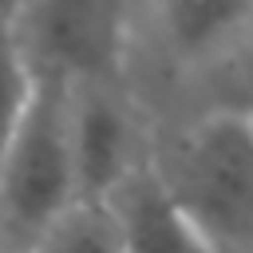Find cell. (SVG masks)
Returning a JSON list of instances; mask_svg holds the SVG:
<instances>
[{
	"instance_id": "10",
	"label": "cell",
	"mask_w": 253,
	"mask_h": 253,
	"mask_svg": "<svg viewBox=\"0 0 253 253\" xmlns=\"http://www.w3.org/2000/svg\"><path fill=\"white\" fill-rule=\"evenodd\" d=\"M0 253H8V249H0Z\"/></svg>"
},
{
	"instance_id": "7",
	"label": "cell",
	"mask_w": 253,
	"mask_h": 253,
	"mask_svg": "<svg viewBox=\"0 0 253 253\" xmlns=\"http://www.w3.org/2000/svg\"><path fill=\"white\" fill-rule=\"evenodd\" d=\"M28 253H126V245L103 202H79Z\"/></svg>"
},
{
	"instance_id": "9",
	"label": "cell",
	"mask_w": 253,
	"mask_h": 253,
	"mask_svg": "<svg viewBox=\"0 0 253 253\" xmlns=\"http://www.w3.org/2000/svg\"><path fill=\"white\" fill-rule=\"evenodd\" d=\"M24 4H28V0H0V28H12V32H16V20H20Z\"/></svg>"
},
{
	"instance_id": "1",
	"label": "cell",
	"mask_w": 253,
	"mask_h": 253,
	"mask_svg": "<svg viewBox=\"0 0 253 253\" xmlns=\"http://www.w3.org/2000/svg\"><path fill=\"white\" fill-rule=\"evenodd\" d=\"M71 206H79L71 79L36 71L32 107L0 162V249L28 253Z\"/></svg>"
},
{
	"instance_id": "2",
	"label": "cell",
	"mask_w": 253,
	"mask_h": 253,
	"mask_svg": "<svg viewBox=\"0 0 253 253\" xmlns=\"http://www.w3.org/2000/svg\"><path fill=\"white\" fill-rule=\"evenodd\" d=\"M210 253H253V111H213L158 166Z\"/></svg>"
},
{
	"instance_id": "4",
	"label": "cell",
	"mask_w": 253,
	"mask_h": 253,
	"mask_svg": "<svg viewBox=\"0 0 253 253\" xmlns=\"http://www.w3.org/2000/svg\"><path fill=\"white\" fill-rule=\"evenodd\" d=\"M71 142L79 202H107L142 162L134 154V123L111 83H71Z\"/></svg>"
},
{
	"instance_id": "6",
	"label": "cell",
	"mask_w": 253,
	"mask_h": 253,
	"mask_svg": "<svg viewBox=\"0 0 253 253\" xmlns=\"http://www.w3.org/2000/svg\"><path fill=\"white\" fill-rule=\"evenodd\" d=\"M253 24V0H158V28L166 47L202 63L233 47Z\"/></svg>"
},
{
	"instance_id": "5",
	"label": "cell",
	"mask_w": 253,
	"mask_h": 253,
	"mask_svg": "<svg viewBox=\"0 0 253 253\" xmlns=\"http://www.w3.org/2000/svg\"><path fill=\"white\" fill-rule=\"evenodd\" d=\"M126 253H210L154 162H138L103 202Z\"/></svg>"
},
{
	"instance_id": "8",
	"label": "cell",
	"mask_w": 253,
	"mask_h": 253,
	"mask_svg": "<svg viewBox=\"0 0 253 253\" xmlns=\"http://www.w3.org/2000/svg\"><path fill=\"white\" fill-rule=\"evenodd\" d=\"M36 95V67L28 63L12 28H0V162L32 107Z\"/></svg>"
},
{
	"instance_id": "3",
	"label": "cell",
	"mask_w": 253,
	"mask_h": 253,
	"mask_svg": "<svg viewBox=\"0 0 253 253\" xmlns=\"http://www.w3.org/2000/svg\"><path fill=\"white\" fill-rule=\"evenodd\" d=\"M16 40L40 75L111 83L123 63L126 8L123 0H28Z\"/></svg>"
}]
</instances>
